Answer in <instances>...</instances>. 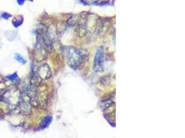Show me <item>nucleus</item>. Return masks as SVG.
Masks as SVG:
<instances>
[{"mask_svg": "<svg viewBox=\"0 0 185 138\" xmlns=\"http://www.w3.org/2000/svg\"><path fill=\"white\" fill-rule=\"evenodd\" d=\"M65 55L68 64L74 68H80L86 60V52L74 47L66 48Z\"/></svg>", "mask_w": 185, "mask_h": 138, "instance_id": "obj_1", "label": "nucleus"}, {"mask_svg": "<svg viewBox=\"0 0 185 138\" xmlns=\"http://www.w3.org/2000/svg\"><path fill=\"white\" fill-rule=\"evenodd\" d=\"M104 66V53L103 48H99L96 52L95 61H94V69L95 71L101 72L103 70Z\"/></svg>", "mask_w": 185, "mask_h": 138, "instance_id": "obj_2", "label": "nucleus"}, {"mask_svg": "<svg viewBox=\"0 0 185 138\" xmlns=\"http://www.w3.org/2000/svg\"><path fill=\"white\" fill-rule=\"evenodd\" d=\"M15 59L17 60V61H18L19 62L22 63H26V60L24 59V58L22 57V56H21L20 55L16 54V55H15Z\"/></svg>", "mask_w": 185, "mask_h": 138, "instance_id": "obj_3", "label": "nucleus"}, {"mask_svg": "<svg viewBox=\"0 0 185 138\" xmlns=\"http://www.w3.org/2000/svg\"><path fill=\"white\" fill-rule=\"evenodd\" d=\"M7 78L9 79V80H11V81H15V80H16V79H18L17 73H14V74L10 75L7 76Z\"/></svg>", "mask_w": 185, "mask_h": 138, "instance_id": "obj_4", "label": "nucleus"}, {"mask_svg": "<svg viewBox=\"0 0 185 138\" xmlns=\"http://www.w3.org/2000/svg\"><path fill=\"white\" fill-rule=\"evenodd\" d=\"M10 15H9V14L8 13H4V14H3V15H2V17L3 18H4V19H7L9 17H10Z\"/></svg>", "mask_w": 185, "mask_h": 138, "instance_id": "obj_5", "label": "nucleus"}, {"mask_svg": "<svg viewBox=\"0 0 185 138\" xmlns=\"http://www.w3.org/2000/svg\"><path fill=\"white\" fill-rule=\"evenodd\" d=\"M18 2L20 4H22L24 3V0H18Z\"/></svg>", "mask_w": 185, "mask_h": 138, "instance_id": "obj_6", "label": "nucleus"}]
</instances>
